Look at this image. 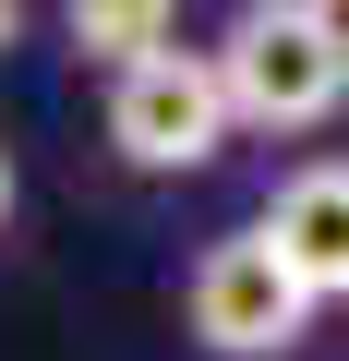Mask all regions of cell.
Returning a JSON list of instances; mask_svg holds the SVG:
<instances>
[{
  "label": "cell",
  "mask_w": 349,
  "mask_h": 361,
  "mask_svg": "<svg viewBox=\"0 0 349 361\" xmlns=\"http://www.w3.org/2000/svg\"><path fill=\"white\" fill-rule=\"evenodd\" d=\"M181 337L205 361H289L313 337V289L265 253V229H217L181 277Z\"/></svg>",
  "instance_id": "cell-3"
},
{
  "label": "cell",
  "mask_w": 349,
  "mask_h": 361,
  "mask_svg": "<svg viewBox=\"0 0 349 361\" xmlns=\"http://www.w3.org/2000/svg\"><path fill=\"white\" fill-rule=\"evenodd\" d=\"M25 25H37V0H0V61L25 49Z\"/></svg>",
  "instance_id": "cell-7"
},
{
  "label": "cell",
  "mask_w": 349,
  "mask_h": 361,
  "mask_svg": "<svg viewBox=\"0 0 349 361\" xmlns=\"http://www.w3.org/2000/svg\"><path fill=\"white\" fill-rule=\"evenodd\" d=\"M217 97H229V133H325L349 109V13L325 0H241L217 25Z\"/></svg>",
  "instance_id": "cell-1"
},
{
  "label": "cell",
  "mask_w": 349,
  "mask_h": 361,
  "mask_svg": "<svg viewBox=\"0 0 349 361\" xmlns=\"http://www.w3.org/2000/svg\"><path fill=\"white\" fill-rule=\"evenodd\" d=\"M109 157L133 180H193L229 157V97H217V61L181 49V37H157L109 73Z\"/></svg>",
  "instance_id": "cell-2"
},
{
  "label": "cell",
  "mask_w": 349,
  "mask_h": 361,
  "mask_svg": "<svg viewBox=\"0 0 349 361\" xmlns=\"http://www.w3.org/2000/svg\"><path fill=\"white\" fill-rule=\"evenodd\" d=\"M157 37H181V0H61V49H73L85 73H121V61L157 49Z\"/></svg>",
  "instance_id": "cell-5"
},
{
  "label": "cell",
  "mask_w": 349,
  "mask_h": 361,
  "mask_svg": "<svg viewBox=\"0 0 349 361\" xmlns=\"http://www.w3.org/2000/svg\"><path fill=\"white\" fill-rule=\"evenodd\" d=\"M253 229H265V253L313 289V313H337V301H349V157L277 169L265 205H253Z\"/></svg>",
  "instance_id": "cell-4"
},
{
  "label": "cell",
  "mask_w": 349,
  "mask_h": 361,
  "mask_svg": "<svg viewBox=\"0 0 349 361\" xmlns=\"http://www.w3.org/2000/svg\"><path fill=\"white\" fill-rule=\"evenodd\" d=\"M13 217H25V169H13V145H0V241H13Z\"/></svg>",
  "instance_id": "cell-6"
},
{
  "label": "cell",
  "mask_w": 349,
  "mask_h": 361,
  "mask_svg": "<svg viewBox=\"0 0 349 361\" xmlns=\"http://www.w3.org/2000/svg\"><path fill=\"white\" fill-rule=\"evenodd\" d=\"M325 13H349V0H325Z\"/></svg>",
  "instance_id": "cell-8"
}]
</instances>
